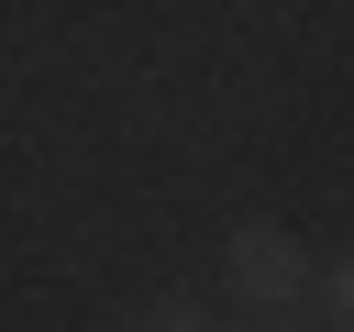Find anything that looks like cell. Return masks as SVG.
Listing matches in <instances>:
<instances>
[{
    "instance_id": "obj_1",
    "label": "cell",
    "mask_w": 354,
    "mask_h": 332,
    "mask_svg": "<svg viewBox=\"0 0 354 332\" xmlns=\"http://www.w3.org/2000/svg\"><path fill=\"white\" fill-rule=\"evenodd\" d=\"M221 288L243 299V310H288L299 288H321V266H310V243L288 232V221H232V243H221Z\"/></svg>"
},
{
    "instance_id": "obj_2",
    "label": "cell",
    "mask_w": 354,
    "mask_h": 332,
    "mask_svg": "<svg viewBox=\"0 0 354 332\" xmlns=\"http://www.w3.org/2000/svg\"><path fill=\"white\" fill-rule=\"evenodd\" d=\"M321 321H332V332H354V255H332V266H321Z\"/></svg>"
},
{
    "instance_id": "obj_4",
    "label": "cell",
    "mask_w": 354,
    "mask_h": 332,
    "mask_svg": "<svg viewBox=\"0 0 354 332\" xmlns=\"http://www.w3.org/2000/svg\"><path fill=\"white\" fill-rule=\"evenodd\" d=\"M266 332H332V321H266Z\"/></svg>"
},
{
    "instance_id": "obj_3",
    "label": "cell",
    "mask_w": 354,
    "mask_h": 332,
    "mask_svg": "<svg viewBox=\"0 0 354 332\" xmlns=\"http://www.w3.org/2000/svg\"><path fill=\"white\" fill-rule=\"evenodd\" d=\"M133 332H210V310H199V299H155Z\"/></svg>"
}]
</instances>
